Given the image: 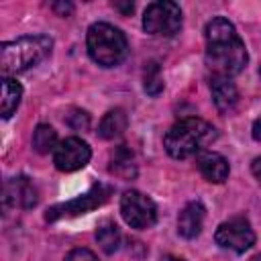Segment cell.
<instances>
[{"instance_id":"cell-1","label":"cell","mask_w":261,"mask_h":261,"mask_svg":"<svg viewBox=\"0 0 261 261\" xmlns=\"http://www.w3.org/2000/svg\"><path fill=\"white\" fill-rule=\"evenodd\" d=\"M204 37L206 65L212 71V77H232L245 69L249 61L247 47L228 18L214 16L206 24Z\"/></svg>"},{"instance_id":"cell-2","label":"cell","mask_w":261,"mask_h":261,"mask_svg":"<svg viewBox=\"0 0 261 261\" xmlns=\"http://www.w3.org/2000/svg\"><path fill=\"white\" fill-rule=\"evenodd\" d=\"M51 49L53 39L47 35H27L14 41H6L0 47V69L4 77L22 73L47 59Z\"/></svg>"},{"instance_id":"cell-3","label":"cell","mask_w":261,"mask_h":261,"mask_svg":"<svg viewBox=\"0 0 261 261\" xmlns=\"http://www.w3.org/2000/svg\"><path fill=\"white\" fill-rule=\"evenodd\" d=\"M216 139V128L196 116L177 120L163 137V147L173 159H186L202 153L206 145Z\"/></svg>"},{"instance_id":"cell-4","label":"cell","mask_w":261,"mask_h":261,"mask_svg":"<svg viewBox=\"0 0 261 261\" xmlns=\"http://www.w3.org/2000/svg\"><path fill=\"white\" fill-rule=\"evenodd\" d=\"M90 57L102 67L120 65L128 55V41L120 29L110 22H94L86 35Z\"/></svg>"},{"instance_id":"cell-5","label":"cell","mask_w":261,"mask_h":261,"mask_svg":"<svg viewBox=\"0 0 261 261\" xmlns=\"http://www.w3.org/2000/svg\"><path fill=\"white\" fill-rule=\"evenodd\" d=\"M143 29L155 37H173L181 29V10L171 0L151 2L143 12Z\"/></svg>"},{"instance_id":"cell-6","label":"cell","mask_w":261,"mask_h":261,"mask_svg":"<svg viewBox=\"0 0 261 261\" xmlns=\"http://www.w3.org/2000/svg\"><path fill=\"white\" fill-rule=\"evenodd\" d=\"M112 194V188L110 186H104V184H96L92 186L86 194L73 198V200H67L63 204H55L51 206L47 212H45V220L47 222H55L59 218H69V216H80V214H86L98 206H102Z\"/></svg>"},{"instance_id":"cell-7","label":"cell","mask_w":261,"mask_h":261,"mask_svg":"<svg viewBox=\"0 0 261 261\" xmlns=\"http://www.w3.org/2000/svg\"><path fill=\"white\" fill-rule=\"evenodd\" d=\"M120 214H122V220L130 226V228H137V230H145V228H151L157 220V208H155V202L137 192V190H126L120 198Z\"/></svg>"},{"instance_id":"cell-8","label":"cell","mask_w":261,"mask_h":261,"mask_svg":"<svg viewBox=\"0 0 261 261\" xmlns=\"http://www.w3.org/2000/svg\"><path fill=\"white\" fill-rule=\"evenodd\" d=\"M214 241L222 249H228L234 253H245L247 249H251L255 245V232L247 218H230L216 228Z\"/></svg>"},{"instance_id":"cell-9","label":"cell","mask_w":261,"mask_h":261,"mask_svg":"<svg viewBox=\"0 0 261 261\" xmlns=\"http://www.w3.org/2000/svg\"><path fill=\"white\" fill-rule=\"evenodd\" d=\"M90 157H92V151H90L88 143L82 141V139H77V137L63 139L55 147V151H53V163H55V167L59 171H65V173L77 171V169L86 167L88 161H90Z\"/></svg>"},{"instance_id":"cell-10","label":"cell","mask_w":261,"mask_h":261,"mask_svg":"<svg viewBox=\"0 0 261 261\" xmlns=\"http://www.w3.org/2000/svg\"><path fill=\"white\" fill-rule=\"evenodd\" d=\"M4 202L6 206H18V208H33L37 206L39 202V194H37V188L33 186V181L24 175H18V177H12L6 181L4 186Z\"/></svg>"},{"instance_id":"cell-11","label":"cell","mask_w":261,"mask_h":261,"mask_svg":"<svg viewBox=\"0 0 261 261\" xmlns=\"http://www.w3.org/2000/svg\"><path fill=\"white\" fill-rule=\"evenodd\" d=\"M204 218H206V208L202 206V202L198 200L188 202L177 216V232L184 239H196L202 232Z\"/></svg>"},{"instance_id":"cell-12","label":"cell","mask_w":261,"mask_h":261,"mask_svg":"<svg viewBox=\"0 0 261 261\" xmlns=\"http://www.w3.org/2000/svg\"><path fill=\"white\" fill-rule=\"evenodd\" d=\"M196 165L200 169V173L204 175V179L212 181V184H222L228 177V161L214 151H202L196 157Z\"/></svg>"},{"instance_id":"cell-13","label":"cell","mask_w":261,"mask_h":261,"mask_svg":"<svg viewBox=\"0 0 261 261\" xmlns=\"http://www.w3.org/2000/svg\"><path fill=\"white\" fill-rule=\"evenodd\" d=\"M212 100L220 112H232L239 102V90L230 77H212Z\"/></svg>"},{"instance_id":"cell-14","label":"cell","mask_w":261,"mask_h":261,"mask_svg":"<svg viewBox=\"0 0 261 261\" xmlns=\"http://www.w3.org/2000/svg\"><path fill=\"white\" fill-rule=\"evenodd\" d=\"M128 126V116L122 108H114V110H108L102 120H100V137L102 139H118Z\"/></svg>"},{"instance_id":"cell-15","label":"cell","mask_w":261,"mask_h":261,"mask_svg":"<svg viewBox=\"0 0 261 261\" xmlns=\"http://www.w3.org/2000/svg\"><path fill=\"white\" fill-rule=\"evenodd\" d=\"M20 98H22V88L18 82L10 80V77H4L2 80V100H0V114L2 118H10L18 104H20Z\"/></svg>"},{"instance_id":"cell-16","label":"cell","mask_w":261,"mask_h":261,"mask_svg":"<svg viewBox=\"0 0 261 261\" xmlns=\"http://www.w3.org/2000/svg\"><path fill=\"white\" fill-rule=\"evenodd\" d=\"M110 171L122 179H130L137 175V165H135V159H133V153L120 145L112 151L110 155Z\"/></svg>"},{"instance_id":"cell-17","label":"cell","mask_w":261,"mask_h":261,"mask_svg":"<svg viewBox=\"0 0 261 261\" xmlns=\"http://www.w3.org/2000/svg\"><path fill=\"white\" fill-rule=\"evenodd\" d=\"M57 133L53 126L49 124H37V128L33 130V149L37 153H49V151H55L57 147Z\"/></svg>"},{"instance_id":"cell-18","label":"cell","mask_w":261,"mask_h":261,"mask_svg":"<svg viewBox=\"0 0 261 261\" xmlns=\"http://www.w3.org/2000/svg\"><path fill=\"white\" fill-rule=\"evenodd\" d=\"M96 241L104 253H114L120 247V230L114 222H104L96 230Z\"/></svg>"},{"instance_id":"cell-19","label":"cell","mask_w":261,"mask_h":261,"mask_svg":"<svg viewBox=\"0 0 261 261\" xmlns=\"http://www.w3.org/2000/svg\"><path fill=\"white\" fill-rule=\"evenodd\" d=\"M143 88L149 96H159L163 92V75L157 61H149L143 71Z\"/></svg>"},{"instance_id":"cell-20","label":"cell","mask_w":261,"mask_h":261,"mask_svg":"<svg viewBox=\"0 0 261 261\" xmlns=\"http://www.w3.org/2000/svg\"><path fill=\"white\" fill-rule=\"evenodd\" d=\"M67 122L73 130H86L90 126V116L84 110H73V114H69Z\"/></svg>"},{"instance_id":"cell-21","label":"cell","mask_w":261,"mask_h":261,"mask_svg":"<svg viewBox=\"0 0 261 261\" xmlns=\"http://www.w3.org/2000/svg\"><path fill=\"white\" fill-rule=\"evenodd\" d=\"M65 261H98V257L90 249H73L65 257Z\"/></svg>"},{"instance_id":"cell-22","label":"cell","mask_w":261,"mask_h":261,"mask_svg":"<svg viewBox=\"0 0 261 261\" xmlns=\"http://www.w3.org/2000/svg\"><path fill=\"white\" fill-rule=\"evenodd\" d=\"M251 171H253V175L257 177V181L261 184V157H255V159H253V163H251Z\"/></svg>"},{"instance_id":"cell-23","label":"cell","mask_w":261,"mask_h":261,"mask_svg":"<svg viewBox=\"0 0 261 261\" xmlns=\"http://www.w3.org/2000/svg\"><path fill=\"white\" fill-rule=\"evenodd\" d=\"M251 133H253V139H255L257 143H261V116L253 122V130H251Z\"/></svg>"},{"instance_id":"cell-24","label":"cell","mask_w":261,"mask_h":261,"mask_svg":"<svg viewBox=\"0 0 261 261\" xmlns=\"http://www.w3.org/2000/svg\"><path fill=\"white\" fill-rule=\"evenodd\" d=\"M163 261H184L181 257H173V255H167V257H163Z\"/></svg>"}]
</instances>
